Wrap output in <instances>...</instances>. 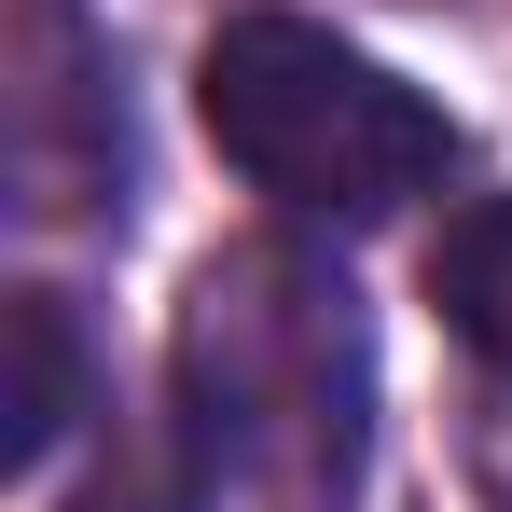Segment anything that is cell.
Listing matches in <instances>:
<instances>
[{"label":"cell","mask_w":512,"mask_h":512,"mask_svg":"<svg viewBox=\"0 0 512 512\" xmlns=\"http://www.w3.org/2000/svg\"><path fill=\"white\" fill-rule=\"evenodd\" d=\"M180 443L250 512H346L374 443V333L319 250H222L180 305Z\"/></svg>","instance_id":"obj_1"},{"label":"cell","mask_w":512,"mask_h":512,"mask_svg":"<svg viewBox=\"0 0 512 512\" xmlns=\"http://www.w3.org/2000/svg\"><path fill=\"white\" fill-rule=\"evenodd\" d=\"M429 305L457 319V346L512 374V194H471L457 222H443V250H429Z\"/></svg>","instance_id":"obj_5"},{"label":"cell","mask_w":512,"mask_h":512,"mask_svg":"<svg viewBox=\"0 0 512 512\" xmlns=\"http://www.w3.org/2000/svg\"><path fill=\"white\" fill-rule=\"evenodd\" d=\"M70 512H222V485L194 471L180 429H139V443H111V471H97Z\"/></svg>","instance_id":"obj_6"},{"label":"cell","mask_w":512,"mask_h":512,"mask_svg":"<svg viewBox=\"0 0 512 512\" xmlns=\"http://www.w3.org/2000/svg\"><path fill=\"white\" fill-rule=\"evenodd\" d=\"M0 125H14V208H28V222H97V208H125L139 139H125V70H111V42H97L84 0H28V14H14Z\"/></svg>","instance_id":"obj_3"},{"label":"cell","mask_w":512,"mask_h":512,"mask_svg":"<svg viewBox=\"0 0 512 512\" xmlns=\"http://www.w3.org/2000/svg\"><path fill=\"white\" fill-rule=\"evenodd\" d=\"M0 333H14V402H0V457L14 471H42L97 402V360H84V319L56 305V291H14L0 305Z\"/></svg>","instance_id":"obj_4"},{"label":"cell","mask_w":512,"mask_h":512,"mask_svg":"<svg viewBox=\"0 0 512 512\" xmlns=\"http://www.w3.org/2000/svg\"><path fill=\"white\" fill-rule=\"evenodd\" d=\"M194 111H208L222 167L250 194H277L291 222H333V236L416 208L429 180L457 167L443 97H416L360 42H333L319 14H222L208 70H194Z\"/></svg>","instance_id":"obj_2"}]
</instances>
